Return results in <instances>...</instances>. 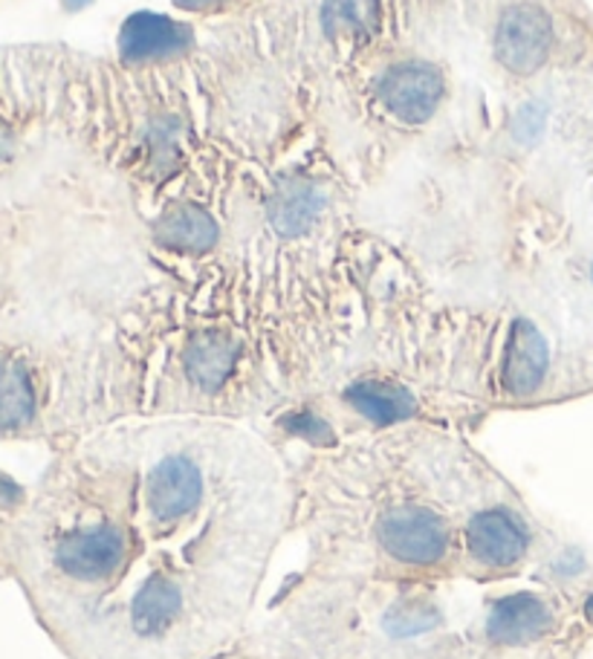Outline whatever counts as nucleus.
Segmentation results:
<instances>
[{"instance_id":"obj_1","label":"nucleus","mask_w":593,"mask_h":659,"mask_svg":"<svg viewBox=\"0 0 593 659\" xmlns=\"http://www.w3.org/2000/svg\"><path fill=\"white\" fill-rule=\"evenodd\" d=\"M287 512L282 463L255 434L125 423L84 451L50 576L96 659H200L244 628Z\"/></svg>"},{"instance_id":"obj_2","label":"nucleus","mask_w":593,"mask_h":659,"mask_svg":"<svg viewBox=\"0 0 593 659\" xmlns=\"http://www.w3.org/2000/svg\"><path fill=\"white\" fill-rule=\"evenodd\" d=\"M382 546L411 567H432L449 550V532L441 518L420 507H396L380 521Z\"/></svg>"},{"instance_id":"obj_3","label":"nucleus","mask_w":593,"mask_h":659,"mask_svg":"<svg viewBox=\"0 0 593 659\" xmlns=\"http://www.w3.org/2000/svg\"><path fill=\"white\" fill-rule=\"evenodd\" d=\"M550 39H553V30H550L548 15L536 7H516L507 12L498 32L504 61L512 70L541 67V61L548 59Z\"/></svg>"},{"instance_id":"obj_4","label":"nucleus","mask_w":593,"mask_h":659,"mask_svg":"<svg viewBox=\"0 0 593 659\" xmlns=\"http://www.w3.org/2000/svg\"><path fill=\"white\" fill-rule=\"evenodd\" d=\"M472 555L487 567H510L527 550L525 527L504 512H480L466 527Z\"/></svg>"},{"instance_id":"obj_5","label":"nucleus","mask_w":593,"mask_h":659,"mask_svg":"<svg viewBox=\"0 0 593 659\" xmlns=\"http://www.w3.org/2000/svg\"><path fill=\"white\" fill-rule=\"evenodd\" d=\"M550 610L548 605L532 596V593H516L507 596L495 605V610L489 614L487 634L495 642H530V639L548 634L550 628Z\"/></svg>"},{"instance_id":"obj_6","label":"nucleus","mask_w":593,"mask_h":659,"mask_svg":"<svg viewBox=\"0 0 593 659\" xmlns=\"http://www.w3.org/2000/svg\"><path fill=\"white\" fill-rule=\"evenodd\" d=\"M548 371V344L530 325H518L510 339V357H507V382L512 391L525 394L539 385Z\"/></svg>"},{"instance_id":"obj_7","label":"nucleus","mask_w":593,"mask_h":659,"mask_svg":"<svg viewBox=\"0 0 593 659\" xmlns=\"http://www.w3.org/2000/svg\"><path fill=\"white\" fill-rule=\"evenodd\" d=\"M35 411L30 373L15 359L0 357V428L27 425Z\"/></svg>"},{"instance_id":"obj_8","label":"nucleus","mask_w":593,"mask_h":659,"mask_svg":"<svg viewBox=\"0 0 593 659\" xmlns=\"http://www.w3.org/2000/svg\"><path fill=\"white\" fill-rule=\"evenodd\" d=\"M180 3H189V7H198V3H205V0H180Z\"/></svg>"},{"instance_id":"obj_9","label":"nucleus","mask_w":593,"mask_h":659,"mask_svg":"<svg viewBox=\"0 0 593 659\" xmlns=\"http://www.w3.org/2000/svg\"><path fill=\"white\" fill-rule=\"evenodd\" d=\"M587 616H591V619H593V596H591V599H587Z\"/></svg>"}]
</instances>
